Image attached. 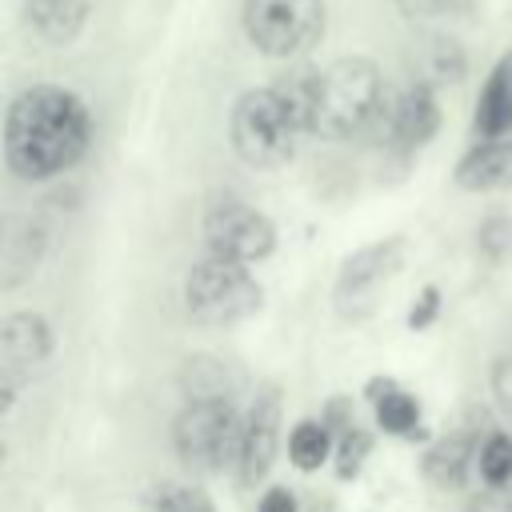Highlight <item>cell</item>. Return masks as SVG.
Returning <instances> with one entry per match:
<instances>
[{
	"instance_id": "obj_1",
	"label": "cell",
	"mask_w": 512,
	"mask_h": 512,
	"mask_svg": "<svg viewBox=\"0 0 512 512\" xmlns=\"http://www.w3.org/2000/svg\"><path fill=\"white\" fill-rule=\"evenodd\" d=\"M92 144V112L88 104L56 84L24 88L4 116V160L8 172L40 184L64 176L84 160Z\"/></svg>"
},
{
	"instance_id": "obj_2",
	"label": "cell",
	"mask_w": 512,
	"mask_h": 512,
	"mask_svg": "<svg viewBox=\"0 0 512 512\" xmlns=\"http://www.w3.org/2000/svg\"><path fill=\"white\" fill-rule=\"evenodd\" d=\"M388 100V84L368 56H340L320 68L316 80V112L312 136L324 140H352L376 128Z\"/></svg>"
},
{
	"instance_id": "obj_3",
	"label": "cell",
	"mask_w": 512,
	"mask_h": 512,
	"mask_svg": "<svg viewBox=\"0 0 512 512\" xmlns=\"http://www.w3.org/2000/svg\"><path fill=\"white\" fill-rule=\"evenodd\" d=\"M300 124L292 120V112L284 108L276 84L268 88H248L236 96L232 116H228V140L232 152L248 164V168H280L296 156V140H300Z\"/></svg>"
},
{
	"instance_id": "obj_4",
	"label": "cell",
	"mask_w": 512,
	"mask_h": 512,
	"mask_svg": "<svg viewBox=\"0 0 512 512\" xmlns=\"http://www.w3.org/2000/svg\"><path fill=\"white\" fill-rule=\"evenodd\" d=\"M252 264L240 260H224V256H204L188 268L184 276V308L196 324L204 328H224V324H240L252 312L264 308V288L256 284V276L248 272Z\"/></svg>"
},
{
	"instance_id": "obj_5",
	"label": "cell",
	"mask_w": 512,
	"mask_h": 512,
	"mask_svg": "<svg viewBox=\"0 0 512 512\" xmlns=\"http://www.w3.org/2000/svg\"><path fill=\"white\" fill-rule=\"evenodd\" d=\"M172 448L188 472H224L240 456V412L232 396H192L172 420Z\"/></svg>"
},
{
	"instance_id": "obj_6",
	"label": "cell",
	"mask_w": 512,
	"mask_h": 512,
	"mask_svg": "<svg viewBox=\"0 0 512 512\" xmlns=\"http://www.w3.org/2000/svg\"><path fill=\"white\" fill-rule=\"evenodd\" d=\"M404 256H408V240L404 236H384V240H372V244L348 252L340 260V272H336V284H332L336 316H344L352 324L372 316L376 304L384 300L388 284L400 276Z\"/></svg>"
},
{
	"instance_id": "obj_7",
	"label": "cell",
	"mask_w": 512,
	"mask_h": 512,
	"mask_svg": "<svg viewBox=\"0 0 512 512\" xmlns=\"http://www.w3.org/2000/svg\"><path fill=\"white\" fill-rule=\"evenodd\" d=\"M324 0H244L240 24L256 52L292 60L324 36Z\"/></svg>"
},
{
	"instance_id": "obj_8",
	"label": "cell",
	"mask_w": 512,
	"mask_h": 512,
	"mask_svg": "<svg viewBox=\"0 0 512 512\" xmlns=\"http://www.w3.org/2000/svg\"><path fill=\"white\" fill-rule=\"evenodd\" d=\"M204 248L224 260L260 264L276 252V224L260 208L224 196L204 212Z\"/></svg>"
},
{
	"instance_id": "obj_9",
	"label": "cell",
	"mask_w": 512,
	"mask_h": 512,
	"mask_svg": "<svg viewBox=\"0 0 512 512\" xmlns=\"http://www.w3.org/2000/svg\"><path fill=\"white\" fill-rule=\"evenodd\" d=\"M280 416H284V392L276 384H264L252 404L240 416V456H236V476L244 484H260L280 452Z\"/></svg>"
},
{
	"instance_id": "obj_10",
	"label": "cell",
	"mask_w": 512,
	"mask_h": 512,
	"mask_svg": "<svg viewBox=\"0 0 512 512\" xmlns=\"http://www.w3.org/2000/svg\"><path fill=\"white\" fill-rule=\"evenodd\" d=\"M388 144L404 148V152H416L424 148L436 132H440V100H436V88L424 84V80H412L404 92H388L384 100V112L376 120V128Z\"/></svg>"
},
{
	"instance_id": "obj_11",
	"label": "cell",
	"mask_w": 512,
	"mask_h": 512,
	"mask_svg": "<svg viewBox=\"0 0 512 512\" xmlns=\"http://www.w3.org/2000/svg\"><path fill=\"white\" fill-rule=\"evenodd\" d=\"M456 188L464 192H504L512 188V136H492L472 144L452 172Z\"/></svg>"
},
{
	"instance_id": "obj_12",
	"label": "cell",
	"mask_w": 512,
	"mask_h": 512,
	"mask_svg": "<svg viewBox=\"0 0 512 512\" xmlns=\"http://www.w3.org/2000/svg\"><path fill=\"white\" fill-rule=\"evenodd\" d=\"M52 328L40 312H12L0 328V348H4V368L8 372H32L52 356Z\"/></svg>"
},
{
	"instance_id": "obj_13",
	"label": "cell",
	"mask_w": 512,
	"mask_h": 512,
	"mask_svg": "<svg viewBox=\"0 0 512 512\" xmlns=\"http://www.w3.org/2000/svg\"><path fill=\"white\" fill-rule=\"evenodd\" d=\"M476 452H480V436H476L472 428H460V432H448V436L432 440V444L424 448V460H420L424 480H428L432 488H440V492L464 488Z\"/></svg>"
},
{
	"instance_id": "obj_14",
	"label": "cell",
	"mask_w": 512,
	"mask_h": 512,
	"mask_svg": "<svg viewBox=\"0 0 512 512\" xmlns=\"http://www.w3.org/2000/svg\"><path fill=\"white\" fill-rule=\"evenodd\" d=\"M472 132L480 140L512 136V48L488 68V76L480 84L476 112H472Z\"/></svg>"
},
{
	"instance_id": "obj_15",
	"label": "cell",
	"mask_w": 512,
	"mask_h": 512,
	"mask_svg": "<svg viewBox=\"0 0 512 512\" xmlns=\"http://www.w3.org/2000/svg\"><path fill=\"white\" fill-rule=\"evenodd\" d=\"M92 0H24V24L48 44H72L88 24Z\"/></svg>"
},
{
	"instance_id": "obj_16",
	"label": "cell",
	"mask_w": 512,
	"mask_h": 512,
	"mask_svg": "<svg viewBox=\"0 0 512 512\" xmlns=\"http://www.w3.org/2000/svg\"><path fill=\"white\" fill-rule=\"evenodd\" d=\"M412 68L416 76L412 80H424L432 88H448V84H460L464 72H468V56L460 48V40L444 36V32H428L416 52H412Z\"/></svg>"
},
{
	"instance_id": "obj_17",
	"label": "cell",
	"mask_w": 512,
	"mask_h": 512,
	"mask_svg": "<svg viewBox=\"0 0 512 512\" xmlns=\"http://www.w3.org/2000/svg\"><path fill=\"white\" fill-rule=\"evenodd\" d=\"M336 452V436L328 432L324 420H300L292 432H288V460L300 468V472H316L332 460Z\"/></svg>"
},
{
	"instance_id": "obj_18",
	"label": "cell",
	"mask_w": 512,
	"mask_h": 512,
	"mask_svg": "<svg viewBox=\"0 0 512 512\" xmlns=\"http://www.w3.org/2000/svg\"><path fill=\"white\" fill-rule=\"evenodd\" d=\"M372 408H376V428L380 432H388V436H416V428H420V400L412 392H404L400 384L384 388L372 400Z\"/></svg>"
},
{
	"instance_id": "obj_19",
	"label": "cell",
	"mask_w": 512,
	"mask_h": 512,
	"mask_svg": "<svg viewBox=\"0 0 512 512\" xmlns=\"http://www.w3.org/2000/svg\"><path fill=\"white\" fill-rule=\"evenodd\" d=\"M44 248H48V236H44V228H40V224H32V228L16 232V236H12V244H8L4 284H8V288H16L20 280H28V276L36 272V264H40Z\"/></svg>"
},
{
	"instance_id": "obj_20",
	"label": "cell",
	"mask_w": 512,
	"mask_h": 512,
	"mask_svg": "<svg viewBox=\"0 0 512 512\" xmlns=\"http://www.w3.org/2000/svg\"><path fill=\"white\" fill-rule=\"evenodd\" d=\"M476 468H480L484 484H512V436L500 432V428H492V432L480 440Z\"/></svg>"
},
{
	"instance_id": "obj_21",
	"label": "cell",
	"mask_w": 512,
	"mask_h": 512,
	"mask_svg": "<svg viewBox=\"0 0 512 512\" xmlns=\"http://www.w3.org/2000/svg\"><path fill=\"white\" fill-rule=\"evenodd\" d=\"M368 456H372V432H364L360 424H352L344 436H336V452H332L336 480H356L360 468L368 464Z\"/></svg>"
},
{
	"instance_id": "obj_22",
	"label": "cell",
	"mask_w": 512,
	"mask_h": 512,
	"mask_svg": "<svg viewBox=\"0 0 512 512\" xmlns=\"http://www.w3.org/2000/svg\"><path fill=\"white\" fill-rule=\"evenodd\" d=\"M152 512H216V504L200 484H176L156 496Z\"/></svg>"
},
{
	"instance_id": "obj_23",
	"label": "cell",
	"mask_w": 512,
	"mask_h": 512,
	"mask_svg": "<svg viewBox=\"0 0 512 512\" xmlns=\"http://www.w3.org/2000/svg\"><path fill=\"white\" fill-rule=\"evenodd\" d=\"M472 0H396L400 16H408L412 24H436V20H452L468 8Z\"/></svg>"
},
{
	"instance_id": "obj_24",
	"label": "cell",
	"mask_w": 512,
	"mask_h": 512,
	"mask_svg": "<svg viewBox=\"0 0 512 512\" xmlns=\"http://www.w3.org/2000/svg\"><path fill=\"white\" fill-rule=\"evenodd\" d=\"M476 240H480V252H484L488 260H504V256L512 252V220H508V216L484 220L480 232H476Z\"/></svg>"
},
{
	"instance_id": "obj_25",
	"label": "cell",
	"mask_w": 512,
	"mask_h": 512,
	"mask_svg": "<svg viewBox=\"0 0 512 512\" xmlns=\"http://www.w3.org/2000/svg\"><path fill=\"white\" fill-rule=\"evenodd\" d=\"M440 308H444V296H440V288H436V284H424V288L416 292L412 308H408V328H412V332H424V328H432V320L440 316Z\"/></svg>"
},
{
	"instance_id": "obj_26",
	"label": "cell",
	"mask_w": 512,
	"mask_h": 512,
	"mask_svg": "<svg viewBox=\"0 0 512 512\" xmlns=\"http://www.w3.org/2000/svg\"><path fill=\"white\" fill-rule=\"evenodd\" d=\"M464 512H512V484H484L468 496Z\"/></svg>"
},
{
	"instance_id": "obj_27",
	"label": "cell",
	"mask_w": 512,
	"mask_h": 512,
	"mask_svg": "<svg viewBox=\"0 0 512 512\" xmlns=\"http://www.w3.org/2000/svg\"><path fill=\"white\" fill-rule=\"evenodd\" d=\"M320 420L328 424V432H332V436H344V432L356 424V420H352V396H332V400L324 404Z\"/></svg>"
},
{
	"instance_id": "obj_28",
	"label": "cell",
	"mask_w": 512,
	"mask_h": 512,
	"mask_svg": "<svg viewBox=\"0 0 512 512\" xmlns=\"http://www.w3.org/2000/svg\"><path fill=\"white\" fill-rule=\"evenodd\" d=\"M492 400L500 404V412L512 416V352L500 356L496 368H492Z\"/></svg>"
},
{
	"instance_id": "obj_29",
	"label": "cell",
	"mask_w": 512,
	"mask_h": 512,
	"mask_svg": "<svg viewBox=\"0 0 512 512\" xmlns=\"http://www.w3.org/2000/svg\"><path fill=\"white\" fill-rule=\"evenodd\" d=\"M256 512H300V504H296V492H292V488L276 484V488H268V492L260 496Z\"/></svg>"
}]
</instances>
